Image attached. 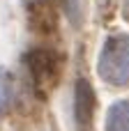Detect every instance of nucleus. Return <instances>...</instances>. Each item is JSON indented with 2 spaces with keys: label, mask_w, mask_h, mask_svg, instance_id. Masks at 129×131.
Here are the masks:
<instances>
[{
  "label": "nucleus",
  "mask_w": 129,
  "mask_h": 131,
  "mask_svg": "<svg viewBox=\"0 0 129 131\" xmlns=\"http://www.w3.org/2000/svg\"><path fill=\"white\" fill-rule=\"evenodd\" d=\"M125 16H127V21H129V0H125Z\"/></svg>",
  "instance_id": "5"
},
{
  "label": "nucleus",
  "mask_w": 129,
  "mask_h": 131,
  "mask_svg": "<svg viewBox=\"0 0 129 131\" xmlns=\"http://www.w3.org/2000/svg\"><path fill=\"white\" fill-rule=\"evenodd\" d=\"M99 76L111 85L129 83V37L115 35L106 41L99 55Z\"/></svg>",
  "instance_id": "1"
},
{
  "label": "nucleus",
  "mask_w": 129,
  "mask_h": 131,
  "mask_svg": "<svg viewBox=\"0 0 129 131\" xmlns=\"http://www.w3.org/2000/svg\"><path fill=\"white\" fill-rule=\"evenodd\" d=\"M9 99H12V81H9V74L0 69V113L7 108Z\"/></svg>",
  "instance_id": "4"
},
{
  "label": "nucleus",
  "mask_w": 129,
  "mask_h": 131,
  "mask_svg": "<svg viewBox=\"0 0 129 131\" xmlns=\"http://www.w3.org/2000/svg\"><path fill=\"white\" fill-rule=\"evenodd\" d=\"M106 131H129V101H118L108 108Z\"/></svg>",
  "instance_id": "3"
},
{
  "label": "nucleus",
  "mask_w": 129,
  "mask_h": 131,
  "mask_svg": "<svg viewBox=\"0 0 129 131\" xmlns=\"http://www.w3.org/2000/svg\"><path fill=\"white\" fill-rule=\"evenodd\" d=\"M92 111H95V94L88 85V81H78L74 88V117L81 131L90 129V120H92Z\"/></svg>",
  "instance_id": "2"
}]
</instances>
